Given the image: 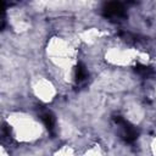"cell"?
Masks as SVG:
<instances>
[{"label":"cell","instance_id":"obj_1","mask_svg":"<svg viewBox=\"0 0 156 156\" xmlns=\"http://www.w3.org/2000/svg\"><path fill=\"white\" fill-rule=\"evenodd\" d=\"M113 122H115V124L118 128L119 136L126 143L132 144V143H134L138 139V136H139L138 129L132 123H129L127 119H124L122 116H115L113 117Z\"/></svg>","mask_w":156,"mask_h":156},{"label":"cell","instance_id":"obj_2","mask_svg":"<svg viewBox=\"0 0 156 156\" xmlns=\"http://www.w3.org/2000/svg\"><path fill=\"white\" fill-rule=\"evenodd\" d=\"M102 15L108 18L110 21H115V22H119L122 20L126 18L127 16V12H126V9L123 6V4L121 2H107L104 9H102Z\"/></svg>","mask_w":156,"mask_h":156},{"label":"cell","instance_id":"obj_3","mask_svg":"<svg viewBox=\"0 0 156 156\" xmlns=\"http://www.w3.org/2000/svg\"><path fill=\"white\" fill-rule=\"evenodd\" d=\"M40 119L44 123V126L46 127V129L50 133H52L54 129H55V117L51 113V111H48V110L41 111L40 112Z\"/></svg>","mask_w":156,"mask_h":156},{"label":"cell","instance_id":"obj_4","mask_svg":"<svg viewBox=\"0 0 156 156\" xmlns=\"http://www.w3.org/2000/svg\"><path fill=\"white\" fill-rule=\"evenodd\" d=\"M88 79V71L87 67L83 63H78L76 69H74V80L78 85H82L87 82Z\"/></svg>","mask_w":156,"mask_h":156},{"label":"cell","instance_id":"obj_5","mask_svg":"<svg viewBox=\"0 0 156 156\" xmlns=\"http://www.w3.org/2000/svg\"><path fill=\"white\" fill-rule=\"evenodd\" d=\"M135 72L144 79H151L156 76V71L152 67L145 66V65H136L135 66Z\"/></svg>","mask_w":156,"mask_h":156}]
</instances>
